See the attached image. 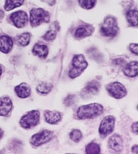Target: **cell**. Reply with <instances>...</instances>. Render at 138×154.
<instances>
[{
	"mask_svg": "<svg viewBox=\"0 0 138 154\" xmlns=\"http://www.w3.org/2000/svg\"><path fill=\"white\" fill-rule=\"evenodd\" d=\"M88 66L87 60L84 55H75L72 59V68L68 72V75L71 79H75L81 75L86 68Z\"/></svg>",
	"mask_w": 138,
	"mask_h": 154,
	"instance_id": "cell-2",
	"label": "cell"
},
{
	"mask_svg": "<svg viewBox=\"0 0 138 154\" xmlns=\"http://www.w3.org/2000/svg\"><path fill=\"white\" fill-rule=\"evenodd\" d=\"M115 117L114 116H107L102 119L99 126V133L102 137H106L114 131Z\"/></svg>",
	"mask_w": 138,
	"mask_h": 154,
	"instance_id": "cell-8",
	"label": "cell"
},
{
	"mask_svg": "<svg viewBox=\"0 0 138 154\" xmlns=\"http://www.w3.org/2000/svg\"><path fill=\"white\" fill-rule=\"evenodd\" d=\"M138 12L136 9H131L126 13V18L128 24L132 27H137Z\"/></svg>",
	"mask_w": 138,
	"mask_h": 154,
	"instance_id": "cell-20",
	"label": "cell"
},
{
	"mask_svg": "<svg viewBox=\"0 0 138 154\" xmlns=\"http://www.w3.org/2000/svg\"><path fill=\"white\" fill-rule=\"evenodd\" d=\"M82 133L79 130H73L70 133V138L71 140H73L74 142L78 143L80 142L81 140L82 139Z\"/></svg>",
	"mask_w": 138,
	"mask_h": 154,
	"instance_id": "cell-26",
	"label": "cell"
},
{
	"mask_svg": "<svg viewBox=\"0 0 138 154\" xmlns=\"http://www.w3.org/2000/svg\"><path fill=\"white\" fill-rule=\"evenodd\" d=\"M137 47H138L137 43H131V44H130L129 49L131 53H134V54L136 55V56H137V52H138Z\"/></svg>",
	"mask_w": 138,
	"mask_h": 154,
	"instance_id": "cell-28",
	"label": "cell"
},
{
	"mask_svg": "<svg viewBox=\"0 0 138 154\" xmlns=\"http://www.w3.org/2000/svg\"><path fill=\"white\" fill-rule=\"evenodd\" d=\"M124 73L126 76L130 78H134L138 74V63L137 61L131 62L124 65Z\"/></svg>",
	"mask_w": 138,
	"mask_h": 154,
	"instance_id": "cell-17",
	"label": "cell"
},
{
	"mask_svg": "<svg viewBox=\"0 0 138 154\" xmlns=\"http://www.w3.org/2000/svg\"><path fill=\"white\" fill-rule=\"evenodd\" d=\"M104 112L103 106L100 103H91L81 106L77 110V116L80 119H88L101 115Z\"/></svg>",
	"mask_w": 138,
	"mask_h": 154,
	"instance_id": "cell-1",
	"label": "cell"
},
{
	"mask_svg": "<svg viewBox=\"0 0 138 154\" xmlns=\"http://www.w3.org/2000/svg\"><path fill=\"white\" fill-rule=\"evenodd\" d=\"M10 21L18 29L25 27L28 23V15L24 11H17L10 16Z\"/></svg>",
	"mask_w": 138,
	"mask_h": 154,
	"instance_id": "cell-10",
	"label": "cell"
},
{
	"mask_svg": "<svg viewBox=\"0 0 138 154\" xmlns=\"http://www.w3.org/2000/svg\"><path fill=\"white\" fill-rule=\"evenodd\" d=\"M13 48V40L7 35H0V52L7 54Z\"/></svg>",
	"mask_w": 138,
	"mask_h": 154,
	"instance_id": "cell-15",
	"label": "cell"
},
{
	"mask_svg": "<svg viewBox=\"0 0 138 154\" xmlns=\"http://www.w3.org/2000/svg\"><path fill=\"white\" fill-rule=\"evenodd\" d=\"M59 29L60 26L58 22H54L42 38L46 41H53L54 39H55L57 33L59 31Z\"/></svg>",
	"mask_w": 138,
	"mask_h": 154,
	"instance_id": "cell-18",
	"label": "cell"
},
{
	"mask_svg": "<svg viewBox=\"0 0 138 154\" xmlns=\"http://www.w3.org/2000/svg\"><path fill=\"white\" fill-rule=\"evenodd\" d=\"M101 83L97 80H92L81 89L80 95L83 99H90L99 93Z\"/></svg>",
	"mask_w": 138,
	"mask_h": 154,
	"instance_id": "cell-9",
	"label": "cell"
},
{
	"mask_svg": "<svg viewBox=\"0 0 138 154\" xmlns=\"http://www.w3.org/2000/svg\"><path fill=\"white\" fill-rule=\"evenodd\" d=\"M12 102L8 96H2L0 98V116H6L12 109Z\"/></svg>",
	"mask_w": 138,
	"mask_h": 154,
	"instance_id": "cell-13",
	"label": "cell"
},
{
	"mask_svg": "<svg viewBox=\"0 0 138 154\" xmlns=\"http://www.w3.org/2000/svg\"><path fill=\"white\" fill-rule=\"evenodd\" d=\"M137 126H138V123L137 122H135V123H133L132 126H131V129H132V131H133L134 133L135 134H137Z\"/></svg>",
	"mask_w": 138,
	"mask_h": 154,
	"instance_id": "cell-30",
	"label": "cell"
},
{
	"mask_svg": "<svg viewBox=\"0 0 138 154\" xmlns=\"http://www.w3.org/2000/svg\"><path fill=\"white\" fill-rule=\"evenodd\" d=\"M94 32H95V27L92 25L84 24L76 29L74 36L77 39H81L91 35Z\"/></svg>",
	"mask_w": 138,
	"mask_h": 154,
	"instance_id": "cell-11",
	"label": "cell"
},
{
	"mask_svg": "<svg viewBox=\"0 0 138 154\" xmlns=\"http://www.w3.org/2000/svg\"><path fill=\"white\" fill-rule=\"evenodd\" d=\"M81 8L84 9H91L95 7L96 0H78Z\"/></svg>",
	"mask_w": 138,
	"mask_h": 154,
	"instance_id": "cell-25",
	"label": "cell"
},
{
	"mask_svg": "<svg viewBox=\"0 0 138 154\" xmlns=\"http://www.w3.org/2000/svg\"><path fill=\"white\" fill-rule=\"evenodd\" d=\"M32 35L29 32H23L16 37V42L20 46H27L30 43Z\"/></svg>",
	"mask_w": 138,
	"mask_h": 154,
	"instance_id": "cell-21",
	"label": "cell"
},
{
	"mask_svg": "<svg viewBox=\"0 0 138 154\" xmlns=\"http://www.w3.org/2000/svg\"><path fill=\"white\" fill-rule=\"evenodd\" d=\"M52 89V85L48 82H42L38 85L36 87L37 93L41 95H47L48 94Z\"/></svg>",
	"mask_w": 138,
	"mask_h": 154,
	"instance_id": "cell-23",
	"label": "cell"
},
{
	"mask_svg": "<svg viewBox=\"0 0 138 154\" xmlns=\"http://www.w3.org/2000/svg\"><path fill=\"white\" fill-rule=\"evenodd\" d=\"M24 3V0H5L4 8L6 11H11L19 7Z\"/></svg>",
	"mask_w": 138,
	"mask_h": 154,
	"instance_id": "cell-22",
	"label": "cell"
},
{
	"mask_svg": "<svg viewBox=\"0 0 138 154\" xmlns=\"http://www.w3.org/2000/svg\"><path fill=\"white\" fill-rule=\"evenodd\" d=\"M50 21V14L48 11L39 8L30 11V23L32 27L40 26L42 23H48Z\"/></svg>",
	"mask_w": 138,
	"mask_h": 154,
	"instance_id": "cell-4",
	"label": "cell"
},
{
	"mask_svg": "<svg viewBox=\"0 0 138 154\" xmlns=\"http://www.w3.org/2000/svg\"><path fill=\"white\" fill-rule=\"evenodd\" d=\"M108 146L111 150L120 152L123 149V139L118 134H114L108 140Z\"/></svg>",
	"mask_w": 138,
	"mask_h": 154,
	"instance_id": "cell-12",
	"label": "cell"
},
{
	"mask_svg": "<svg viewBox=\"0 0 138 154\" xmlns=\"http://www.w3.org/2000/svg\"><path fill=\"white\" fill-rule=\"evenodd\" d=\"M131 151L133 153H137V145H134L131 148Z\"/></svg>",
	"mask_w": 138,
	"mask_h": 154,
	"instance_id": "cell-32",
	"label": "cell"
},
{
	"mask_svg": "<svg viewBox=\"0 0 138 154\" xmlns=\"http://www.w3.org/2000/svg\"><path fill=\"white\" fill-rule=\"evenodd\" d=\"M119 31L117 19L114 16H107L102 23L100 32L103 36L114 37L117 35Z\"/></svg>",
	"mask_w": 138,
	"mask_h": 154,
	"instance_id": "cell-3",
	"label": "cell"
},
{
	"mask_svg": "<svg viewBox=\"0 0 138 154\" xmlns=\"http://www.w3.org/2000/svg\"><path fill=\"white\" fill-rule=\"evenodd\" d=\"M75 101H76V96H75V95H68V96H67L66 97H65V100H64V104H65L67 107L71 106H72L75 103Z\"/></svg>",
	"mask_w": 138,
	"mask_h": 154,
	"instance_id": "cell-27",
	"label": "cell"
},
{
	"mask_svg": "<svg viewBox=\"0 0 138 154\" xmlns=\"http://www.w3.org/2000/svg\"><path fill=\"white\" fill-rule=\"evenodd\" d=\"M44 118L46 123L49 124H57L61 121L62 114L56 110H46L44 112Z\"/></svg>",
	"mask_w": 138,
	"mask_h": 154,
	"instance_id": "cell-14",
	"label": "cell"
},
{
	"mask_svg": "<svg viewBox=\"0 0 138 154\" xmlns=\"http://www.w3.org/2000/svg\"><path fill=\"white\" fill-rule=\"evenodd\" d=\"M2 74V66L0 65V77H1Z\"/></svg>",
	"mask_w": 138,
	"mask_h": 154,
	"instance_id": "cell-34",
	"label": "cell"
},
{
	"mask_svg": "<svg viewBox=\"0 0 138 154\" xmlns=\"http://www.w3.org/2000/svg\"><path fill=\"white\" fill-rule=\"evenodd\" d=\"M85 152L88 154H98L101 152V147L96 143H91L86 146Z\"/></svg>",
	"mask_w": 138,
	"mask_h": 154,
	"instance_id": "cell-24",
	"label": "cell"
},
{
	"mask_svg": "<svg viewBox=\"0 0 138 154\" xmlns=\"http://www.w3.org/2000/svg\"><path fill=\"white\" fill-rule=\"evenodd\" d=\"M53 137V132L50 130H42L40 133H35L30 140V143L35 147L46 144L51 141Z\"/></svg>",
	"mask_w": 138,
	"mask_h": 154,
	"instance_id": "cell-7",
	"label": "cell"
},
{
	"mask_svg": "<svg viewBox=\"0 0 138 154\" xmlns=\"http://www.w3.org/2000/svg\"><path fill=\"white\" fill-rule=\"evenodd\" d=\"M106 89L110 96L120 100L127 96L126 87L120 82H110L106 86Z\"/></svg>",
	"mask_w": 138,
	"mask_h": 154,
	"instance_id": "cell-6",
	"label": "cell"
},
{
	"mask_svg": "<svg viewBox=\"0 0 138 154\" xmlns=\"http://www.w3.org/2000/svg\"><path fill=\"white\" fill-rule=\"evenodd\" d=\"M32 53L41 59H46L48 54V48L45 44L36 43L32 48Z\"/></svg>",
	"mask_w": 138,
	"mask_h": 154,
	"instance_id": "cell-19",
	"label": "cell"
},
{
	"mask_svg": "<svg viewBox=\"0 0 138 154\" xmlns=\"http://www.w3.org/2000/svg\"><path fill=\"white\" fill-rule=\"evenodd\" d=\"M42 1L45 2H46L47 4H48L49 5H54V3L56 2V0H42Z\"/></svg>",
	"mask_w": 138,
	"mask_h": 154,
	"instance_id": "cell-31",
	"label": "cell"
},
{
	"mask_svg": "<svg viewBox=\"0 0 138 154\" xmlns=\"http://www.w3.org/2000/svg\"><path fill=\"white\" fill-rule=\"evenodd\" d=\"M14 90L16 96L21 99L28 98L31 95V88H30L29 85L25 82H22L19 85L16 86Z\"/></svg>",
	"mask_w": 138,
	"mask_h": 154,
	"instance_id": "cell-16",
	"label": "cell"
},
{
	"mask_svg": "<svg viewBox=\"0 0 138 154\" xmlns=\"http://www.w3.org/2000/svg\"><path fill=\"white\" fill-rule=\"evenodd\" d=\"M2 137H3V130L0 128V140L2 138Z\"/></svg>",
	"mask_w": 138,
	"mask_h": 154,
	"instance_id": "cell-33",
	"label": "cell"
},
{
	"mask_svg": "<svg viewBox=\"0 0 138 154\" xmlns=\"http://www.w3.org/2000/svg\"><path fill=\"white\" fill-rule=\"evenodd\" d=\"M40 112L39 110H32L25 114L20 119V126L25 130H29L39 123Z\"/></svg>",
	"mask_w": 138,
	"mask_h": 154,
	"instance_id": "cell-5",
	"label": "cell"
},
{
	"mask_svg": "<svg viewBox=\"0 0 138 154\" xmlns=\"http://www.w3.org/2000/svg\"><path fill=\"white\" fill-rule=\"evenodd\" d=\"M114 64L115 65H119V66H124L126 64V61L124 60L123 59H117L114 61Z\"/></svg>",
	"mask_w": 138,
	"mask_h": 154,
	"instance_id": "cell-29",
	"label": "cell"
}]
</instances>
